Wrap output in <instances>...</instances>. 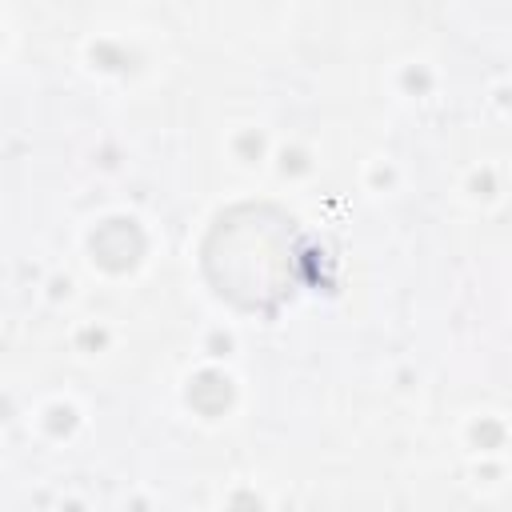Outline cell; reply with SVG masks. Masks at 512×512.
<instances>
[{
    "label": "cell",
    "mask_w": 512,
    "mask_h": 512,
    "mask_svg": "<svg viewBox=\"0 0 512 512\" xmlns=\"http://www.w3.org/2000/svg\"><path fill=\"white\" fill-rule=\"evenodd\" d=\"M200 268L224 304L272 316L296 296V288H304V232L296 216L272 200L228 204L204 232Z\"/></svg>",
    "instance_id": "obj_1"
},
{
    "label": "cell",
    "mask_w": 512,
    "mask_h": 512,
    "mask_svg": "<svg viewBox=\"0 0 512 512\" xmlns=\"http://www.w3.org/2000/svg\"><path fill=\"white\" fill-rule=\"evenodd\" d=\"M88 252L104 272H132L140 264V256H144V232L128 216H112V220L92 228Z\"/></svg>",
    "instance_id": "obj_2"
},
{
    "label": "cell",
    "mask_w": 512,
    "mask_h": 512,
    "mask_svg": "<svg viewBox=\"0 0 512 512\" xmlns=\"http://www.w3.org/2000/svg\"><path fill=\"white\" fill-rule=\"evenodd\" d=\"M188 404L200 412V416H220L228 404H232V380L224 372H200L192 384H188Z\"/></svg>",
    "instance_id": "obj_3"
}]
</instances>
